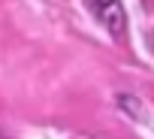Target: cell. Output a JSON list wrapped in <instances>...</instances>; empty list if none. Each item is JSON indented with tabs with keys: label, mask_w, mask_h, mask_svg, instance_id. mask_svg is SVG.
<instances>
[{
	"label": "cell",
	"mask_w": 154,
	"mask_h": 139,
	"mask_svg": "<svg viewBox=\"0 0 154 139\" xmlns=\"http://www.w3.org/2000/svg\"><path fill=\"white\" fill-rule=\"evenodd\" d=\"M118 109H121L130 121H139V124L148 121V106H145L142 97H136V94H118Z\"/></svg>",
	"instance_id": "2"
},
{
	"label": "cell",
	"mask_w": 154,
	"mask_h": 139,
	"mask_svg": "<svg viewBox=\"0 0 154 139\" xmlns=\"http://www.w3.org/2000/svg\"><path fill=\"white\" fill-rule=\"evenodd\" d=\"M88 6L94 12V18L115 36V39H124L127 36V12L121 6V0H88Z\"/></svg>",
	"instance_id": "1"
}]
</instances>
